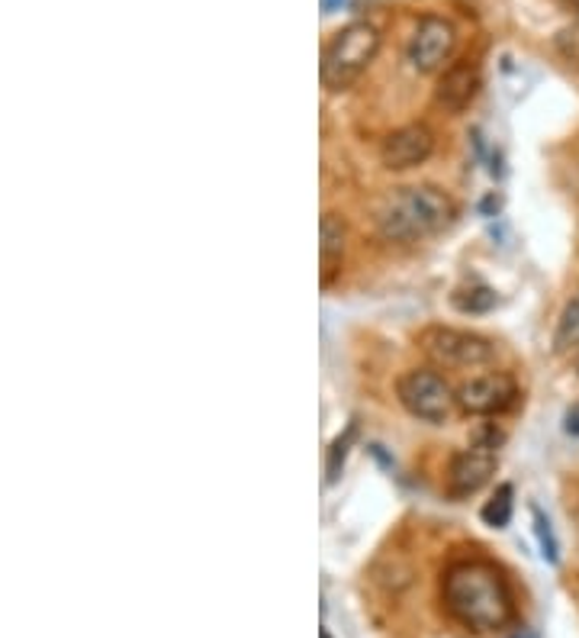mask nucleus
Masks as SVG:
<instances>
[{"label": "nucleus", "instance_id": "1", "mask_svg": "<svg viewBox=\"0 0 579 638\" xmlns=\"http://www.w3.org/2000/svg\"><path fill=\"white\" fill-rule=\"evenodd\" d=\"M442 596L447 613L474 632H496L515 616L512 593L487 561H460L447 568Z\"/></svg>", "mask_w": 579, "mask_h": 638}, {"label": "nucleus", "instance_id": "2", "mask_svg": "<svg viewBox=\"0 0 579 638\" xmlns=\"http://www.w3.org/2000/svg\"><path fill=\"white\" fill-rule=\"evenodd\" d=\"M457 217V204L432 184L400 187L377 210V229L390 242H422L445 232Z\"/></svg>", "mask_w": 579, "mask_h": 638}, {"label": "nucleus", "instance_id": "3", "mask_svg": "<svg viewBox=\"0 0 579 638\" xmlns=\"http://www.w3.org/2000/svg\"><path fill=\"white\" fill-rule=\"evenodd\" d=\"M377 48H380V33L374 23L357 20V23H348L345 30H338L322 52V65H319L322 88L332 94L348 91L367 72Z\"/></svg>", "mask_w": 579, "mask_h": 638}, {"label": "nucleus", "instance_id": "4", "mask_svg": "<svg viewBox=\"0 0 579 638\" xmlns=\"http://www.w3.org/2000/svg\"><path fill=\"white\" fill-rule=\"evenodd\" d=\"M422 349L432 362L445 367H480L496 359V345L480 332L432 326L422 332Z\"/></svg>", "mask_w": 579, "mask_h": 638}, {"label": "nucleus", "instance_id": "5", "mask_svg": "<svg viewBox=\"0 0 579 638\" xmlns=\"http://www.w3.org/2000/svg\"><path fill=\"white\" fill-rule=\"evenodd\" d=\"M499 439H502L499 432H487L480 442H474L470 449H464V452H457V455L450 458L447 494L454 501H467V497H474L477 491H483L490 484L492 471L499 464V455H496Z\"/></svg>", "mask_w": 579, "mask_h": 638}, {"label": "nucleus", "instance_id": "6", "mask_svg": "<svg viewBox=\"0 0 579 638\" xmlns=\"http://www.w3.org/2000/svg\"><path fill=\"white\" fill-rule=\"evenodd\" d=\"M397 394H400L402 407L415 419H425V422H445L454 400H457L450 394L445 377L435 374V371H425V367L405 371L400 384H397Z\"/></svg>", "mask_w": 579, "mask_h": 638}, {"label": "nucleus", "instance_id": "7", "mask_svg": "<svg viewBox=\"0 0 579 638\" xmlns=\"http://www.w3.org/2000/svg\"><path fill=\"white\" fill-rule=\"evenodd\" d=\"M454 43H457V33H454V26L447 23L445 16H425L415 26L412 40H409V48H405L409 65L415 72H422V75H432L450 58Z\"/></svg>", "mask_w": 579, "mask_h": 638}, {"label": "nucleus", "instance_id": "8", "mask_svg": "<svg viewBox=\"0 0 579 638\" xmlns=\"http://www.w3.org/2000/svg\"><path fill=\"white\" fill-rule=\"evenodd\" d=\"M515 397H519V391H515V381L509 374H483V377L467 381L457 391L460 410L470 413V416H496V413L509 410L515 404Z\"/></svg>", "mask_w": 579, "mask_h": 638}, {"label": "nucleus", "instance_id": "9", "mask_svg": "<svg viewBox=\"0 0 579 638\" xmlns=\"http://www.w3.org/2000/svg\"><path fill=\"white\" fill-rule=\"evenodd\" d=\"M435 148V136L428 127L422 123H412V127H402V130H393L390 136L383 139L380 145V162L383 168L390 172H405V168H415L422 165Z\"/></svg>", "mask_w": 579, "mask_h": 638}, {"label": "nucleus", "instance_id": "10", "mask_svg": "<svg viewBox=\"0 0 579 638\" xmlns=\"http://www.w3.org/2000/svg\"><path fill=\"white\" fill-rule=\"evenodd\" d=\"M477 91H480V68L470 62H457L442 75L435 100H438V107H445L447 113H464L474 103Z\"/></svg>", "mask_w": 579, "mask_h": 638}, {"label": "nucleus", "instance_id": "11", "mask_svg": "<svg viewBox=\"0 0 579 638\" xmlns=\"http://www.w3.org/2000/svg\"><path fill=\"white\" fill-rule=\"evenodd\" d=\"M319 258H322V284L332 280V274L338 272L342 265V255H345V223L342 217L335 213H325L322 217V227H319Z\"/></svg>", "mask_w": 579, "mask_h": 638}, {"label": "nucleus", "instance_id": "12", "mask_svg": "<svg viewBox=\"0 0 579 638\" xmlns=\"http://www.w3.org/2000/svg\"><path fill=\"white\" fill-rule=\"evenodd\" d=\"M579 349V294L564 307V314L557 319V332H554V352L557 355H570Z\"/></svg>", "mask_w": 579, "mask_h": 638}, {"label": "nucleus", "instance_id": "13", "mask_svg": "<svg viewBox=\"0 0 579 638\" xmlns=\"http://www.w3.org/2000/svg\"><path fill=\"white\" fill-rule=\"evenodd\" d=\"M496 290L492 287H460L454 297H450V304H454V310H460V314H474V317H480V314H490L492 307H496Z\"/></svg>", "mask_w": 579, "mask_h": 638}, {"label": "nucleus", "instance_id": "14", "mask_svg": "<svg viewBox=\"0 0 579 638\" xmlns=\"http://www.w3.org/2000/svg\"><path fill=\"white\" fill-rule=\"evenodd\" d=\"M480 516H483V522L492 526V529H505L509 519H512V487H509V484L496 487V494H492L490 501H487V506L480 509Z\"/></svg>", "mask_w": 579, "mask_h": 638}, {"label": "nucleus", "instance_id": "15", "mask_svg": "<svg viewBox=\"0 0 579 638\" xmlns=\"http://www.w3.org/2000/svg\"><path fill=\"white\" fill-rule=\"evenodd\" d=\"M532 516H535V536L537 542H541V554H544V561H550V564H557L560 561V554H557V539H554V532H550V522L544 519V513L541 509H532Z\"/></svg>", "mask_w": 579, "mask_h": 638}, {"label": "nucleus", "instance_id": "16", "mask_svg": "<svg viewBox=\"0 0 579 638\" xmlns=\"http://www.w3.org/2000/svg\"><path fill=\"white\" fill-rule=\"evenodd\" d=\"M352 439H355V426L332 446V452H329V484H335L338 481V471H342V461H345V455H348V446H352Z\"/></svg>", "mask_w": 579, "mask_h": 638}, {"label": "nucleus", "instance_id": "17", "mask_svg": "<svg viewBox=\"0 0 579 638\" xmlns=\"http://www.w3.org/2000/svg\"><path fill=\"white\" fill-rule=\"evenodd\" d=\"M564 429H567V436H579V404H574L567 416H564Z\"/></svg>", "mask_w": 579, "mask_h": 638}, {"label": "nucleus", "instance_id": "18", "mask_svg": "<svg viewBox=\"0 0 579 638\" xmlns=\"http://www.w3.org/2000/svg\"><path fill=\"white\" fill-rule=\"evenodd\" d=\"M345 0H322V13H332V10H338Z\"/></svg>", "mask_w": 579, "mask_h": 638}, {"label": "nucleus", "instance_id": "19", "mask_svg": "<svg viewBox=\"0 0 579 638\" xmlns=\"http://www.w3.org/2000/svg\"><path fill=\"white\" fill-rule=\"evenodd\" d=\"M319 638H332V636H329V629H319Z\"/></svg>", "mask_w": 579, "mask_h": 638}]
</instances>
